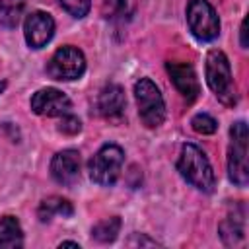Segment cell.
<instances>
[{
	"instance_id": "cell-1",
	"label": "cell",
	"mask_w": 249,
	"mask_h": 249,
	"mask_svg": "<svg viewBox=\"0 0 249 249\" xmlns=\"http://www.w3.org/2000/svg\"><path fill=\"white\" fill-rule=\"evenodd\" d=\"M177 169L183 175V179L187 183H191L193 187H196L198 191H202V193L214 191L216 179H214L212 165L198 146H195V144L183 146L179 161H177Z\"/></svg>"
},
{
	"instance_id": "cell-2",
	"label": "cell",
	"mask_w": 249,
	"mask_h": 249,
	"mask_svg": "<svg viewBox=\"0 0 249 249\" xmlns=\"http://www.w3.org/2000/svg\"><path fill=\"white\" fill-rule=\"evenodd\" d=\"M206 82L224 105H233L237 101V91L228 56L218 49L210 51L206 56Z\"/></svg>"
},
{
	"instance_id": "cell-3",
	"label": "cell",
	"mask_w": 249,
	"mask_h": 249,
	"mask_svg": "<svg viewBox=\"0 0 249 249\" xmlns=\"http://www.w3.org/2000/svg\"><path fill=\"white\" fill-rule=\"evenodd\" d=\"M230 148H228V175L237 187H245L249 181V163H247V142L249 132L245 121H237L230 128Z\"/></svg>"
},
{
	"instance_id": "cell-4",
	"label": "cell",
	"mask_w": 249,
	"mask_h": 249,
	"mask_svg": "<svg viewBox=\"0 0 249 249\" xmlns=\"http://www.w3.org/2000/svg\"><path fill=\"white\" fill-rule=\"evenodd\" d=\"M134 97L138 105V115L148 128H156L165 119V103L160 88L150 78H140L134 84Z\"/></svg>"
},
{
	"instance_id": "cell-5",
	"label": "cell",
	"mask_w": 249,
	"mask_h": 249,
	"mask_svg": "<svg viewBox=\"0 0 249 249\" xmlns=\"http://www.w3.org/2000/svg\"><path fill=\"white\" fill-rule=\"evenodd\" d=\"M123 161H124V154L119 146H115V144L101 146L88 163L91 181L97 185H103V187L113 185L119 179Z\"/></svg>"
},
{
	"instance_id": "cell-6",
	"label": "cell",
	"mask_w": 249,
	"mask_h": 249,
	"mask_svg": "<svg viewBox=\"0 0 249 249\" xmlns=\"http://www.w3.org/2000/svg\"><path fill=\"white\" fill-rule=\"evenodd\" d=\"M187 23L198 41H214L220 33V19L206 0H189Z\"/></svg>"
},
{
	"instance_id": "cell-7",
	"label": "cell",
	"mask_w": 249,
	"mask_h": 249,
	"mask_svg": "<svg viewBox=\"0 0 249 249\" xmlns=\"http://www.w3.org/2000/svg\"><path fill=\"white\" fill-rule=\"evenodd\" d=\"M86 70V58L80 49L76 47H60L49 60L47 64V74L53 80L68 82V80H78Z\"/></svg>"
},
{
	"instance_id": "cell-8",
	"label": "cell",
	"mask_w": 249,
	"mask_h": 249,
	"mask_svg": "<svg viewBox=\"0 0 249 249\" xmlns=\"http://www.w3.org/2000/svg\"><path fill=\"white\" fill-rule=\"evenodd\" d=\"M70 99L56 88H43L31 97V109L43 117H62L70 113Z\"/></svg>"
},
{
	"instance_id": "cell-9",
	"label": "cell",
	"mask_w": 249,
	"mask_h": 249,
	"mask_svg": "<svg viewBox=\"0 0 249 249\" xmlns=\"http://www.w3.org/2000/svg\"><path fill=\"white\" fill-rule=\"evenodd\" d=\"M23 33L31 49H43L54 35V19L47 12H33L25 18Z\"/></svg>"
},
{
	"instance_id": "cell-10",
	"label": "cell",
	"mask_w": 249,
	"mask_h": 249,
	"mask_svg": "<svg viewBox=\"0 0 249 249\" xmlns=\"http://www.w3.org/2000/svg\"><path fill=\"white\" fill-rule=\"evenodd\" d=\"M165 70L171 76L175 88L179 89V93L187 99V101H195L200 93V86L195 74V68L189 62H177V60H169L165 62Z\"/></svg>"
},
{
	"instance_id": "cell-11",
	"label": "cell",
	"mask_w": 249,
	"mask_h": 249,
	"mask_svg": "<svg viewBox=\"0 0 249 249\" xmlns=\"http://www.w3.org/2000/svg\"><path fill=\"white\" fill-rule=\"evenodd\" d=\"M51 175L56 183L70 187L80 179V154L76 150H62L51 161Z\"/></svg>"
},
{
	"instance_id": "cell-12",
	"label": "cell",
	"mask_w": 249,
	"mask_h": 249,
	"mask_svg": "<svg viewBox=\"0 0 249 249\" xmlns=\"http://www.w3.org/2000/svg\"><path fill=\"white\" fill-rule=\"evenodd\" d=\"M124 107H126V99H124V91L121 86L107 84L99 91L97 109H99L101 117H105L107 121H121L124 115Z\"/></svg>"
},
{
	"instance_id": "cell-13",
	"label": "cell",
	"mask_w": 249,
	"mask_h": 249,
	"mask_svg": "<svg viewBox=\"0 0 249 249\" xmlns=\"http://www.w3.org/2000/svg\"><path fill=\"white\" fill-rule=\"evenodd\" d=\"M245 208L241 204L233 206V214H228L220 224V237L226 245H235L243 239L245 231Z\"/></svg>"
},
{
	"instance_id": "cell-14",
	"label": "cell",
	"mask_w": 249,
	"mask_h": 249,
	"mask_svg": "<svg viewBox=\"0 0 249 249\" xmlns=\"http://www.w3.org/2000/svg\"><path fill=\"white\" fill-rule=\"evenodd\" d=\"M23 245V231L14 216H4L0 220V247L16 249Z\"/></svg>"
},
{
	"instance_id": "cell-15",
	"label": "cell",
	"mask_w": 249,
	"mask_h": 249,
	"mask_svg": "<svg viewBox=\"0 0 249 249\" xmlns=\"http://www.w3.org/2000/svg\"><path fill=\"white\" fill-rule=\"evenodd\" d=\"M74 208L72 204L62 198V196H49L45 198L41 204H39V210H37V216L41 222H49L53 216H62V218H68L72 216Z\"/></svg>"
},
{
	"instance_id": "cell-16",
	"label": "cell",
	"mask_w": 249,
	"mask_h": 249,
	"mask_svg": "<svg viewBox=\"0 0 249 249\" xmlns=\"http://www.w3.org/2000/svg\"><path fill=\"white\" fill-rule=\"evenodd\" d=\"M101 14L105 19L109 21H124L130 18L132 14V6H130V0H103V6H101Z\"/></svg>"
},
{
	"instance_id": "cell-17",
	"label": "cell",
	"mask_w": 249,
	"mask_h": 249,
	"mask_svg": "<svg viewBox=\"0 0 249 249\" xmlns=\"http://www.w3.org/2000/svg\"><path fill=\"white\" fill-rule=\"evenodd\" d=\"M119 230H121V220H119V216H113V218H107V220H101L99 224H95L91 230V235L101 243H109L117 237Z\"/></svg>"
},
{
	"instance_id": "cell-18",
	"label": "cell",
	"mask_w": 249,
	"mask_h": 249,
	"mask_svg": "<svg viewBox=\"0 0 249 249\" xmlns=\"http://www.w3.org/2000/svg\"><path fill=\"white\" fill-rule=\"evenodd\" d=\"M23 10L21 0H0V25L16 27Z\"/></svg>"
},
{
	"instance_id": "cell-19",
	"label": "cell",
	"mask_w": 249,
	"mask_h": 249,
	"mask_svg": "<svg viewBox=\"0 0 249 249\" xmlns=\"http://www.w3.org/2000/svg\"><path fill=\"white\" fill-rule=\"evenodd\" d=\"M191 126H193V130L198 132V134H212V132H216L218 123H216L214 117H210L208 113H198V115H195V117L191 119Z\"/></svg>"
},
{
	"instance_id": "cell-20",
	"label": "cell",
	"mask_w": 249,
	"mask_h": 249,
	"mask_svg": "<svg viewBox=\"0 0 249 249\" xmlns=\"http://www.w3.org/2000/svg\"><path fill=\"white\" fill-rule=\"evenodd\" d=\"M60 6L74 18H84L89 12V0H58Z\"/></svg>"
},
{
	"instance_id": "cell-21",
	"label": "cell",
	"mask_w": 249,
	"mask_h": 249,
	"mask_svg": "<svg viewBox=\"0 0 249 249\" xmlns=\"http://www.w3.org/2000/svg\"><path fill=\"white\" fill-rule=\"evenodd\" d=\"M80 128H82V123L78 121V117H74V115H70V113L62 115V119H60V123H58V130H60L62 134H78Z\"/></svg>"
},
{
	"instance_id": "cell-22",
	"label": "cell",
	"mask_w": 249,
	"mask_h": 249,
	"mask_svg": "<svg viewBox=\"0 0 249 249\" xmlns=\"http://www.w3.org/2000/svg\"><path fill=\"white\" fill-rule=\"evenodd\" d=\"M128 245H158L154 239H148V237H144V235H140V233H134L130 239H128Z\"/></svg>"
},
{
	"instance_id": "cell-23",
	"label": "cell",
	"mask_w": 249,
	"mask_h": 249,
	"mask_svg": "<svg viewBox=\"0 0 249 249\" xmlns=\"http://www.w3.org/2000/svg\"><path fill=\"white\" fill-rule=\"evenodd\" d=\"M239 31H241V47L245 49L247 47V19L241 21V29Z\"/></svg>"
},
{
	"instance_id": "cell-24",
	"label": "cell",
	"mask_w": 249,
	"mask_h": 249,
	"mask_svg": "<svg viewBox=\"0 0 249 249\" xmlns=\"http://www.w3.org/2000/svg\"><path fill=\"white\" fill-rule=\"evenodd\" d=\"M58 247H80V245H78L76 241H62Z\"/></svg>"
},
{
	"instance_id": "cell-25",
	"label": "cell",
	"mask_w": 249,
	"mask_h": 249,
	"mask_svg": "<svg viewBox=\"0 0 249 249\" xmlns=\"http://www.w3.org/2000/svg\"><path fill=\"white\" fill-rule=\"evenodd\" d=\"M2 89H4V84H2V82H0V93H2Z\"/></svg>"
}]
</instances>
